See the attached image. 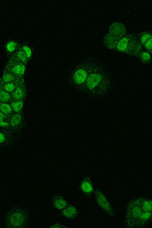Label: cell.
I'll use <instances>...</instances> for the list:
<instances>
[{
	"mask_svg": "<svg viewBox=\"0 0 152 228\" xmlns=\"http://www.w3.org/2000/svg\"><path fill=\"white\" fill-rule=\"evenodd\" d=\"M53 204L55 208L58 210H63L68 205L66 200L61 196L55 197L53 200Z\"/></svg>",
	"mask_w": 152,
	"mask_h": 228,
	"instance_id": "obj_10",
	"label": "cell"
},
{
	"mask_svg": "<svg viewBox=\"0 0 152 228\" xmlns=\"http://www.w3.org/2000/svg\"><path fill=\"white\" fill-rule=\"evenodd\" d=\"M17 57L19 59H20L21 61H22L23 62H25L27 59V56H26V54L22 51H19L17 54Z\"/></svg>",
	"mask_w": 152,
	"mask_h": 228,
	"instance_id": "obj_19",
	"label": "cell"
},
{
	"mask_svg": "<svg viewBox=\"0 0 152 228\" xmlns=\"http://www.w3.org/2000/svg\"><path fill=\"white\" fill-rule=\"evenodd\" d=\"M23 49L25 51V53L26 54L27 57H28V58H30L31 56H32V54L31 49L30 47H28V46H24L23 47Z\"/></svg>",
	"mask_w": 152,
	"mask_h": 228,
	"instance_id": "obj_22",
	"label": "cell"
},
{
	"mask_svg": "<svg viewBox=\"0 0 152 228\" xmlns=\"http://www.w3.org/2000/svg\"><path fill=\"white\" fill-rule=\"evenodd\" d=\"M115 85V78L111 68L107 61L100 58L80 94L91 101H102L112 93Z\"/></svg>",
	"mask_w": 152,
	"mask_h": 228,
	"instance_id": "obj_1",
	"label": "cell"
},
{
	"mask_svg": "<svg viewBox=\"0 0 152 228\" xmlns=\"http://www.w3.org/2000/svg\"><path fill=\"white\" fill-rule=\"evenodd\" d=\"M63 215L68 219H73L78 216V211L77 208L73 205H69L63 209Z\"/></svg>",
	"mask_w": 152,
	"mask_h": 228,
	"instance_id": "obj_8",
	"label": "cell"
},
{
	"mask_svg": "<svg viewBox=\"0 0 152 228\" xmlns=\"http://www.w3.org/2000/svg\"><path fill=\"white\" fill-rule=\"evenodd\" d=\"M9 124L6 122H4V121H0V126L1 127H7L8 126Z\"/></svg>",
	"mask_w": 152,
	"mask_h": 228,
	"instance_id": "obj_25",
	"label": "cell"
},
{
	"mask_svg": "<svg viewBox=\"0 0 152 228\" xmlns=\"http://www.w3.org/2000/svg\"><path fill=\"white\" fill-rule=\"evenodd\" d=\"M65 227V226L61 224H55L54 225H52L51 227L53 228H63V227Z\"/></svg>",
	"mask_w": 152,
	"mask_h": 228,
	"instance_id": "obj_23",
	"label": "cell"
},
{
	"mask_svg": "<svg viewBox=\"0 0 152 228\" xmlns=\"http://www.w3.org/2000/svg\"><path fill=\"white\" fill-rule=\"evenodd\" d=\"M4 88L6 91L11 92L15 89V85H14V84L12 83H8L5 86Z\"/></svg>",
	"mask_w": 152,
	"mask_h": 228,
	"instance_id": "obj_21",
	"label": "cell"
},
{
	"mask_svg": "<svg viewBox=\"0 0 152 228\" xmlns=\"http://www.w3.org/2000/svg\"><path fill=\"white\" fill-rule=\"evenodd\" d=\"M25 67L24 65H17L13 67L12 71L17 75H22L24 74Z\"/></svg>",
	"mask_w": 152,
	"mask_h": 228,
	"instance_id": "obj_12",
	"label": "cell"
},
{
	"mask_svg": "<svg viewBox=\"0 0 152 228\" xmlns=\"http://www.w3.org/2000/svg\"><path fill=\"white\" fill-rule=\"evenodd\" d=\"M21 120V116L19 114H16L13 116L11 120V125L12 126H16L20 123Z\"/></svg>",
	"mask_w": 152,
	"mask_h": 228,
	"instance_id": "obj_13",
	"label": "cell"
},
{
	"mask_svg": "<svg viewBox=\"0 0 152 228\" xmlns=\"http://www.w3.org/2000/svg\"><path fill=\"white\" fill-rule=\"evenodd\" d=\"M13 96H14V98L16 99H22L23 96V92L22 89H21L20 88H17L16 90L14 92Z\"/></svg>",
	"mask_w": 152,
	"mask_h": 228,
	"instance_id": "obj_17",
	"label": "cell"
},
{
	"mask_svg": "<svg viewBox=\"0 0 152 228\" xmlns=\"http://www.w3.org/2000/svg\"><path fill=\"white\" fill-rule=\"evenodd\" d=\"M152 202L150 199L138 198L132 200L128 206L126 226L130 228L147 227L152 220Z\"/></svg>",
	"mask_w": 152,
	"mask_h": 228,
	"instance_id": "obj_3",
	"label": "cell"
},
{
	"mask_svg": "<svg viewBox=\"0 0 152 228\" xmlns=\"http://www.w3.org/2000/svg\"><path fill=\"white\" fill-rule=\"evenodd\" d=\"M95 200L97 204L105 211L107 214L109 215H112L113 214V210L109 200L102 192L99 190H96L95 192Z\"/></svg>",
	"mask_w": 152,
	"mask_h": 228,
	"instance_id": "obj_6",
	"label": "cell"
},
{
	"mask_svg": "<svg viewBox=\"0 0 152 228\" xmlns=\"http://www.w3.org/2000/svg\"><path fill=\"white\" fill-rule=\"evenodd\" d=\"M23 105V103L22 101L15 102L14 103H12V108L15 111H20L22 109Z\"/></svg>",
	"mask_w": 152,
	"mask_h": 228,
	"instance_id": "obj_15",
	"label": "cell"
},
{
	"mask_svg": "<svg viewBox=\"0 0 152 228\" xmlns=\"http://www.w3.org/2000/svg\"><path fill=\"white\" fill-rule=\"evenodd\" d=\"M136 59L142 64H149L152 61V53L143 50L138 55Z\"/></svg>",
	"mask_w": 152,
	"mask_h": 228,
	"instance_id": "obj_9",
	"label": "cell"
},
{
	"mask_svg": "<svg viewBox=\"0 0 152 228\" xmlns=\"http://www.w3.org/2000/svg\"><path fill=\"white\" fill-rule=\"evenodd\" d=\"M10 99V95L9 93L5 91H0V101H7Z\"/></svg>",
	"mask_w": 152,
	"mask_h": 228,
	"instance_id": "obj_16",
	"label": "cell"
},
{
	"mask_svg": "<svg viewBox=\"0 0 152 228\" xmlns=\"http://www.w3.org/2000/svg\"><path fill=\"white\" fill-rule=\"evenodd\" d=\"M0 110L4 114H8L12 111V109L10 105L7 103H2L0 105Z\"/></svg>",
	"mask_w": 152,
	"mask_h": 228,
	"instance_id": "obj_14",
	"label": "cell"
},
{
	"mask_svg": "<svg viewBox=\"0 0 152 228\" xmlns=\"http://www.w3.org/2000/svg\"><path fill=\"white\" fill-rule=\"evenodd\" d=\"M80 187L82 192L87 195L92 194L94 191L93 185L89 178H85L82 180Z\"/></svg>",
	"mask_w": 152,
	"mask_h": 228,
	"instance_id": "obj_7",
	"label": "cell"
},
{
	"mask_svg": "<svg viewBox=\"0 0 152 228\" xmlns=\"http://www.w3.org/2000/svg\"><path fill=\"white\" fill-rule=\"evenodd\" d=\"M26 220V216L23 211L16 209L10 212L7 217L8 226L19 228L24 225Z\"/></svg>",
	"mask_w": 152,
	"mask_h": 228,
	"instance_id": "obj_5",
	"label": "cell"
},
{
	"mask_svg": "<svg viewBox=\"0 0 152 228\" xmlns=\"http://www.w3.org/2000/svg\"><path fill=\"white\" fill-rule=\"evenodd\" d=\"M16 43L14 41H11L6 45V49L9 52H13L16 48Z\"/></svg>",
	"mask_w": 152,
	"mask_h": 228,
	"instance_id": "obj_18",
	"label": "cell"
},
{
	"mask_svg": "<svg viewBox=\"0 0 152 228\" xmlns=\"http://www.w3.org/2000/svg\"><path fill=\"white\" fill-rule=\"evenodd\" d=\"M5 141V136L3 133L0 132V143H3Z\"/></svg>",
	"mask_w": 152,
	"mask_h": 228,
	"instance_id": "obj_24",
	"label": "cell"
},
{
	"mask_svg": "<svg viewBox=\"0 0 152 228\" xmlns=\"http://www.w3.org/2000/svg\"><path fill=\"white\" fill-rule=\"evenodd\" d=\"M13 79V76L10 74H6L3 77V80L5 82H9L12 81Z\"/></svg>",
	"mask_w": 152,
	"mask_h": 228,
	"instance_id": "obj_20",
	"label": "cell"
},
{
	"mask_svg": "<svg viewBox=\"0 0 152 228\" xmlns=\"http://www.w3.org/2000/svg\"><path fill=\"white\" fill-rule=\"evenodd\" d=\"M152 31L150 29H144L138 35V38L140 43L143 46L150 39L152 38Z\"/></svg>",
	"mask_w": 152,
	"mask_h": 228,
	"instance_id": "obj_11",
	"label": "cell"
},
{
	"mask_svg": "<svg viewBox=\"0 0 152 228\" xmlns=\"http://www.w3.org/2000/svg\"><path fill=\"white\" fill-rule=\"evenodd\" d=\"M144 50L138 41V36L127 32L119 37L113 50H116L136 59L140 53Z\"/></svg>",
	"mask_w": 152,
	"mask_h": 228,
	"instance_id": "obj_4",
	"label": "cell"
},
{
	"mask_svg": "<svg viewBox=\"0 0 152 228\" xmlns=\"http://www.w3.org/2000/svg\"><path fill=\"white\" fill-rule=\"evenodd\" d=\"M4 117V115L2 114V112L0 111V121L3 120Z\"/></svg>",
	"mask_w": 152,
	"mask_h": 228,
	"instance_id": "obj_26",
	"label": "cell"
},
{
	"mask_svg": "<svg viewBox=\"0 0 152 228\" xmlns=\"http://www.w3.org/2000/svg\"><path fill=\"white\" fill-rule=\"evenodd\" d=\"M100 57L89 55L74 61L67 67L65 72V80L69 87L73 91L81 93L83 86L91 71Z\"/></svg>",
	"mask_w": 152,
	"mask_h": 228,
	"instance_id": "obj_2",
	"label": "cell"
}]
</instances>
